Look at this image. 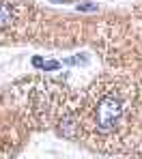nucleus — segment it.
<instances>
[{
  "instance_id": "obj_1",
  "label": "nucleus",
  "mask_w": 142,
  "mask_h": 159,
  "mask_svg": "<svg viewBox=\"0 0 142 159\" xmlns=\"http://www.w3.org/2000/svg\"><path fill=\"white\" fill-rule=\"evenodd\" d=\"M136 97L138 90L131 82L112 78L95 82L82 103L80 129L95 140L121 138L136 116Z\"/></svg>"
},
{
  "instance_id": "obj_2",
  "label": "nucleus",
  "mask_w": 142,
  "mask_h": 159,
  "mask_svg": "<svg viewBox=\"0 0 142 159\" xmlns=\"http://www.w3.org/2000/svg\"><path fill=\"white\" fill-rule=\"evenodd\" d=\"M17 20V11L15 4L11 0H0V32L9 30Z\"/></svg>"
},
{
  "instance_id": "obj_3",
  "label": "nucleus",
  "mask_w": 142,
  "mask_h": 159,
  "mask_svg": "<svg viewBox=\"0 0 142 159\" xmlns=\"http://www.w3.org/2000/svg\"><path fill=\"white\" fill-rule=\"evenodd\" d=\"M78 9H80V11H93V9H95V4H80Z\"/></svg>"
}]
</instances>
